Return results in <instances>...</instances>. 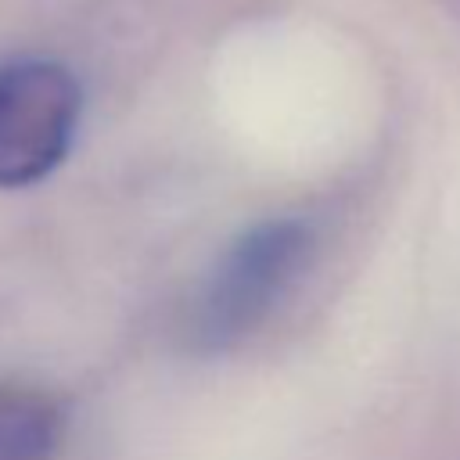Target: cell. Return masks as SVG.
<instances>
[{
    "label": "cell",
    "instance_id": "6da1fadb",
    "mask_svg": "<svg viewBox=\"0 0 460 460\" xmlns=\"http://www.w3.org/2000/svg\"><path fill=\"white\" fill-rule=\"evenodd\" d=\"M316 248L305 219H266L244 230L201 280L187 334L201 352H226L255 334L280 298L298 284Z\"/></svg>",
    "mask_w": 460,
    "mask_h": 460
},
{
    "label": "cell",
    "instance_id": "7a4b0ae2",
    "mask_svg": "<svg viewBox=\"0 0 460 460\" xmlns=\"http://www.w3.org/2000/svg\"><path fill=\"white\" fill-rule=\"evenodd\" d=\"M83 111L75 75L50 58L0 61V187H29L72 147Z\"/></svg>",
    "mask_w": 460,
    "mask_h": 460
},
{
    "label": "cell",
    "instance_id": "3957f363",
    "mask_svg": "<svg viewBox=\"0 0 460 460\" xmlns=\"http://www.w3.org/2000/svg\"><path fill=\"white\" fill-rule=\"evenodd\" d=\"M68 428L65 402L22 381L0 385V460H50Z\"/></svg>",
    "mask_w": 460,
    "mask_h": 460
}]
</instances>
